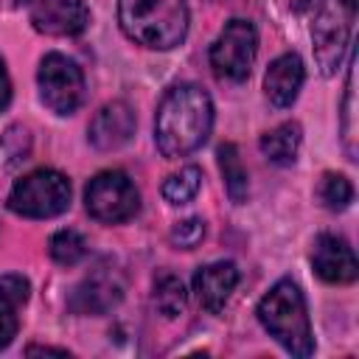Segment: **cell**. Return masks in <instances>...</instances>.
<instances>
[{
    "label": "cell",
    "mask_w": 359,
    "mask_h": 359,
    "mask_svg": "<svg viewBox=\"0 0 359 359\" xmlns=\"http://www.w3.org/2000/svg\"><path fill=\"white\" fill-rule=\"evenodd\" d=\"M300 140H303V129L297 121H286L269 132L261 135L258 146H261V154L275 163V165H292L294 157H297V149H300Z\"/></svg>",
    "instance_id": "15"
},
{
    "label": "cell",
    "mask_w": 359,
    "mask_h": 359,
    "mask_svg": "<svg viewBox=\"0 0 359 359\" xmlns=\"http://www.w3.org/2000/svg\"><path fill=\"white\" fill-rule=\"evenodd\" d=\"M345 112H342V137H345V151L348 160H356V146H353V70L348 73V87H345Z\"/></svg>",
    "instance_id": "23"
},
{
    "label": "cell",
    "mask_w": 359,
    "mask_h": 359,
    "mask_svg": "<svg viewBox=\"0 0 359 359\" xmlns=\"http://www.w3.org/2000/svg\"><path fill=\"white\" fill-rule=\"evenodd\" d=\"M219 168H222V177H224V188H227V196L241 205L247 202V194H250V180H247V171L241 165V157H238V149L236 143H222L219 151Z\"/></svg>",
    "instance_id": "16"
},
{
    "label": "cell",
    "mask_w": 359,
    "mask_h": 359,
    "mask_svg": "<svg viewBox=\"0 0 359 359\" xmlns=\"http://www.w3.org/2000/svg\"><path fill=\"white\" fill-rule=\"evenodd\" d=\"M121 297H123V278L112 266H98L76 286L70 297V309L76 314H107L121 303Z\"/></svg>",
    "instance_id": "10"
},
{
    "label": "cell",
    "mask_w": 359,
    "mask_h": 359,
    "mask_svg": "<svg viewBox=\"0 0 359 359\" xmlns=\"http://www.w3.org/2000/svg\"><path fill=\"white\" fill-rule=\"evenodd\" d=\"M258 53V34L250 20H230L224 22L222 34L210 45V67L219 79L244 81L252 70Z\"/></svg>",
    "instance_id": "7"
},
{
    "label": "cell",
    "mask_w": 359,
    "mask_h": 359,
    "mask_svg": "<svg viewBox=\"0 0 359 359\" xmlns=\"http://www.w3.org/2000/svg\"><path fill=\"white\" fill-rule=\"evenodd\" d=\"M317 196H320V202H323L328 210H345V208L351 205V199H353V185H351L348 177L328 171V174H323V180H320Z\"/></svg>",
    "instance_id": "20"
},
{
    "label": "cell",
    "mask_w": 359,
    "mask_h": 359,
    "mask_svg": "<svg viewBox=\"0 0 359 359\" xmlns=\"http://www.w3.org/2000/svg\"><path fill=\"white\" fill-rule=\"evenodd\" d=\"M31 25L48 36H76L90 22V8L84 0H17Z\"/></svg>",
    "instance_id": "9"
},
{
    "label": "cell",
    "mask_w": 359,
    "mask_h": 359,
    "mask_svg": "<svg viewBox=\"0 0 359 359\" xmlns=\"http://www.w3.org/2000/svg\"><path fill=\"white\" fill-rule=\"evenodd\" d=\"M123 34L151 50H171L188 34L185 0H118Z\"/></svg>",
    "instance_id": "2"
},
{
    "label": "cell",
    "mask_w": 359,
    "mask_h": 359,
    "mask_svg": "<svg viewBox=\"0 0 359 359\" xmlns=\"http://www.w3.org/2000/svg\"><path fill=\"white\" fill-rule=\"evenodd\" d=\"M70 205V180L56 168H36L14 182L8 208L25 219H53Z\"/></svg>",
    "instance_id": "5"
},
{
    "label": "cell",
    "mask_w": 359,
    "mask_h": 359,
    "mask_svg": "<svg viewBox=\"0 0 359 359\" xmlns=\"http://www.w3.org/2000/svg\"><path fill=\"white\" fill-rule=\"evenodd\" d=\"M185 303H188V292L177 275L165 272L154 280V306L163 317H168V320L180 317L185 311Z\"/></svg>",
    "instance_id": "17"
},
{
    "label": "cell",
    "mask_w": 359,
    "mask_h": 359,
    "mask_svg": "<svg viewBox=\"0 0 359 359\" xmlns=\"http://www.w3.org/2000/svg\"><path fill=\"white\" fill-rule=\"evenodd\" d=\"M311 266L325 283H353L359 275V264L351 244L331 233L317 236L311 250Z\"/></svg>",
    "instance_id": "11"
},
{
    "label": "cell",
    "mask_w": 359,
    "mask_h": 359,
    "mask_svg": "<svg viewBox=\"0 0 359 359\" xmlns=\"http://www.w3.org/2000/svg\"><path fill=\"white\" fill-rule=\"evenodd\" d=\"M11 101V79H8V70H6V62L0 59V109H6Z\"/></svg>",
    "instance_id": "25"
},
{
    "label": "cell",
    "mask_w": 359,
    "mask_h": 359,
    "mask_svg": "<svg viewBox=\"0 0 359 359\" xmlns=\"http://www.w3.org/2000/svg\"><path fill=\"white\" fill-rule=\"evenodd\" d=\"M303 79H306V70H303V59L297 53L278 56L266 67V76H264V90H266L269 104L278 107V109L289 107L297 98V93L303 87Z\"/></svg>",
    "instance_id": "14"
},
{
    "label": "cell",
    "mask_w": 359,
    "mask_h": 359,
    "mask_svg": "<svg viewBox=\"0 0 359 359\" xmlns=\"http://www.w3.org/2000/svg\"><path fill=\"white\" fill-rule=\"evenodd\" d=\"M294 8L300 14H309L317 65L325 76H331L339 67L342 53L348 50L353 0H294Z\"/></svg>",
    "instance_id": "4"
},
{
    "label": "cell",
    "mask_w": 359,
    "mask_h": 359,
    "mask_svg": "<svg viewBox=\"0 0 359 359\" xmlns=\"http://www.w3.org/2000/svg\"><path fill=\"white\" fill-rule=\"evenodd\" d=\"M199 185H202V171L196 165H185L163 182V199L168 205H185L196 196Z\"/></svg>",
    "instance_id": "18"
},
{
    "label": "cell",
    "mask_w": 359,
    "mask_h": 359,
    "mask_svg": "<svg viewBox=\"0 0 359 359\" xmlns=\"http://www.w3.org/2000/svg\"><path fill=\"white\" fill-rule=\"evenodd\" d=\"M17 309H20V303L11 300L6 292H0V348H6L17 337V328H20Z\"/></svg>",
    "instance_id": "22"
},
{
    "label": "cell",
    "mask_w": 359,
    "mask_h": 359,
    "mask_svg": "<svg viewBox=\"0 0 359 359\" xmlns=\"http://www.w3.org/2000/svg\"><path fill=\"white\" fill-rule=\"evenodd\" d=\"M48 252H50V258H53L56 264L73 266V264H79V261L87 255V241H84L76 230H59V233L50 236Z\"/></svg>",
    "instance_id": "19"
},
{
    "label": "cell",
    "mask_w": 359,
    "mask_h": 359,
    "mask_svg": "<svg viewBox=\"0 0 359 359\" xmlns=\"http://www.w3.org/2000/svg\"><path fill=\"white\" fill-rule=\"evenodd\" d=\"M238 286V269L233 261H213L208 266H199L194 275V292L202 309H208L210 314H219L230 294Z\"/></svg>",
    "instance_id": "13"
},
{
    "label": "cell",
    "mask_w": 359,
    "mask_h": 359,
    "mask_svg": "<svg viewBox=\"0 0 359 359\" xmlns=\"http://www.w3.org/2000/svg\"><path fill=\"white\" fill-rule=\"evenodd\" d=\"M135 135V112L126 101H109L104 104L95 118L90 121L87 137L95 149L101 151H112L121 149L123 143H129V137Z\"/></svg>",
    "instance_id": "12"
},
{
    "label": "cell",
    "mask_w": 359,
    "mask_h": 359,
    "mask_svg": "<svg viewBox=\"0 0 359 359\" xmlns=\"http://www.w3.org/2000/svg\"><path fill=\"white\" fill-rule=\"evenodd\" d=\"M28 356H34V353H50V356H67V351L65 348H42V345H31L28 351H25Z\"/></svg>",
    "instance_id": "26"
},
{
    "label": "cell",
    "mask_w": 359,
    "mask_h": 359,
    "mask_svg": "<svg viewBox=\"0 0 359 359\" xmlns=\"http://www.w3.org/2000/svg\"><path fill=\"white\" fill-rule=\"evenodd\" d=\"M213 126V104L210 95L191 81L174 84L154 115V143L163 157L177 160L196 151Z\"/></svg>",
    "instance_id": "1"
},
{
    "label": "cell",
    "mask_w": 359,
    "mask_h": 359,
    "mask_svg": "<svg viewBox=\"0 0 359 359\" xmlns=\"http://www.w3.org/2000/svg\"><path fill=\"white\" fill-rule=\"evenodd\" d=\"M0 292H6L11 300H17V303L22 306V303L28 300L31 283H28L22 275H14V272H11V275H3V278H0Z\"/></svg>",
    "instance_id": "24"
},
{
    "label": "cell",
    "mask_w": 359,
    "mask_h": 359,
    "mask_svg": "<svg viewBox=\"0 0 359 359\" xmlns=\"http://www.w3.org/2000/svg\"><path fill=\"white\" fill-rule=\"evenodd\" d=\"M258 320L280 342L292 356L306 359L314 353V337H311V323L306 311V297L300 286L289 278L278 280L258 303Z\"/></svg>",
    "instance_id": "3"
},
{
    "label": "cell",
    "mask_w": 359,
    "mask_h": 359,
    "mask_svg": "<svg viewBox=\"0 0 359 359\" xmlns=\"http://www.w3.org/2000/svg\"><path fill=\"white\" fill-rule=\"evenodd\" d=\"M202 238H205V222L196 219V216L182 219L171 227V244L180 247V250H194Z\"/></svg>",
    "instance_id": "21"
},
{
    "label": "cell",
    "mask_w": 359,
    "mask_h": 359,
    "mask_svg": "<svg viewBox=\"0 0 359 359\" xmlns=\"http://www.w3.org/2000/svg\"><path fill=\"white\" fill-rule=\"evenodd\" d=\"M39 98L56 115H73L84 98V73L65 53H48L39 62Z\"/></svg>",
    "instance_id": "8"
},
{
    "label": "cell",
    "mask_w": 359,
    "mask_h": 359,
    "mask_svg": "<svg viewBox=\"0 0 359 359\" xmlns=\"http://www.w3.org/2000/svg\"><path fill=\"white\" fill-rule=\"evenodd\" d=\"M84 205H87V213L95 219V222H104V224H118V222H126L137 213L140 208V194L135 188V182L112 168V171H101L95 174L90 182H87V191H84Z\"/></svg>",
    "instance_id": "6"
}]
</instances>
